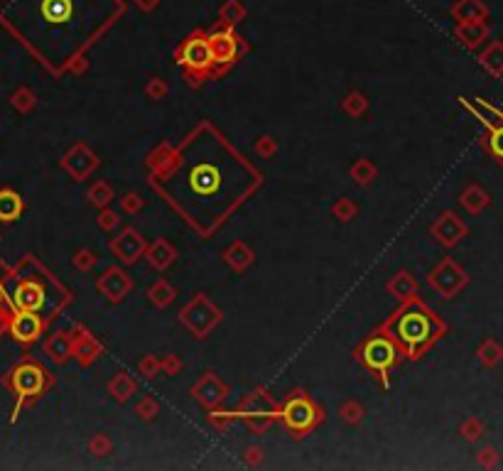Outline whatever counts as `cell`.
Instances as JSON below:
<instances>
[{
  "label": "cell",
  "instance_id": "cell-1",
  "mask_svg": "<svg viewBox=\"0 0 503 471\" xmlns=\"http://www.w3.org/2000/svg\"><path fill=\"white\" fill-rule=\"evenodd\" d=\"M277 415H280L282 425H285L295 437L309 435V432L322 422V410L317 407V403L302 391L292 393V396L282 403Z\"/></svg>",
  "mask_w": 503,
  "mask_h": 471
},
{
  "label": "cell",
  "instance_id": "cell-2",
  "mask_svg": "<svg viewBox=\"0 0 503 471\" xmlns=\"http://www.w3.org/2000/svg\"><path fill=\"white\" fill-rule=\"evenodd\" d=\"M175 59L189 71V79L194 76V86L214 69L212 52H209V35L204 30H194L180 47L175 50Z\"/></svg>",
  "mask_w": 503,
  "mask_h": 471
},
{
  "label": "cell",
  "instance_id": "cell-3",
  "mask_svg": "<svg viewBox=\"0 0 503 471\" xmlns=\"http://www.w3.org/2000/svg\"><path fill=\"white\" fill-rule=\"evenodd\" d=\"M180 321L196 339H207V336L221 324V310H219L204 292H199V295L191 297V302H187V305L182 307Z\"/></svg>",
  "mask_w": 503,
  "mask_h": 471
},
{
  "label": "cell",
  "instance_id": "cell-4",
  "mask_svg": "<svg viewBox=\"0 0 503 471\" xmlns=\"http://www.w3.org/2000/svg\"><path fill=\"white\" fill-rule=\"evenodd\" d=\"M393 334H395V339L400 341L405 349H410L413 358H418L415 356L418 346H423L425 341L432 336V317H430L428 312H415V310L402 312V314H398L395 324H393Z\"/></svg>",
  "mask_w": 503,
  "mask_h": 471
},
{
  "label": "cell",
  "instance_id": "cell-5",
  "mask_svg": "<svg viewBox=\"0 0 503 471\" xmlns=\"http://www.w3.org/2000/svg\"><path fill=\"white\" fill-rule=\"evenodd\" d=\"M356 356L368 371H376L378 376H386L398 363L400 351H398V344L391 336H371V339H366L358 346Z\"/></svg>",
  "mask_w": 503,
  "mask_h": 471
},
{
  "label": "cell",
  "instance_id": "cell-6",
  "mask_svg": "<svg viewBox=\"0 0 503 471\" xmlns=\"http://www.w3.org/2000/svg\"><path fill=\"white\" fill-rule=\"evenodd\" d=\"M209 52H212L214 66L228 69V66L236 64L238 57L246 52V42L236 35V30H233L231 25H221V22H219L217 30L209 35Z\"/></svg>",
  "mask_w": 503,
  "mask_h": 471
},
{
  "label": "cell",
  "instance_id": "cell-7",
  "mask_svg": "<svg viewBox=\"0 0 503 471\" xmlns=\"http://www.w3.org/2000/svg\"><path fill=\"white\" fill-rule=\"evenodd\" d=\"M50 386L47 381V373L42 371L37 363L25 361L10 373V388L17 393L20 398H37L45 393V388Z\"/></svg>",
  "mask_w": 503,
  "mask_h": 471
},
{
  "label": "cell",
  "instance_id": "cell-8",
  "mask_svg": "<svg viewBox=\"0 0 503 471\" xmlns=\"http://www.w3.org/2000/svg\"><path fill=\"white\" fill-rule=\"evenodd\" d=\"M101 160L86 143H76L61 157V167L69 177H74L76 182H84L94 175V170H99Z\"/></svg>",
  "mask_w": 503,
  "mask_h": 471
},
{
  "label": "cell",
  "instance_id": "cell-9",
  "mask_svg": "<svg viewBox=\"0 0 503 471\" xmlns=\"http://www.w3.org/2000/svg\"><path fill=\"white\" fill-rule=\"evenodd\" d=\"M145 248H147L145 238H143L140 231L133 229V226L121 229V233H118L116 238L111 241L113 256H116L123 266H133V263L140 261V258L145 256Z\"/></svg>",
  "mask_w": 503,
  "mask_h": 471
},
{
  "label": "cell",
  "instance_id": "cell-10",
  "mask_svg": "<svg viewBox=\"0 0 503 471\" xmlns=\"http://www.w3.org/2000/svg\"><path fill=\"white\" fill-rule=\"evenodd\" d=\"M96 287H99V292L106 297L108 302L118 305V302L126 300V295L133 290V277L128 275L123 268H108V270L96 280Z\"/></svg>",
  "mask_w": 503,
  "mask_h": 471
},
{
  "label": "cell",
  "instance_id": "cell-11",
  "mask_svg": "<svg viewBox=\"0 0 503 471\" xmlns=\"http://www.w3.org/2000/svg\"><path fill=\"white\" fill-rule=\"evenodd\" d=\"M226 393H228L226 383H224L217 373H204V376L191 386V396H194V400L199 403V405L207 407V410H214V407L221 405L224 398H226Z\"/></svg>",
  "mask_w": 503,
  "mask_h": 471
},
{
  "label": "cell",
  "instance_id": "cell-12",
  "mask_svg": "<svg viewBox=\"0 0 503 471\" xmlns=\"http://www.w3.org/2000/svg\"><path fill=\"white\" fill-rule=\"evenodd\" d=\"M45 331V321L37 312H27V310H17L15 317L10 319V334L15 341L20 344H32L37 341Z\"/></svg>",
  "mask_w": 503,
  "mask_h": 471
},
{
  "label": "cell",
  "instance_id": "cell-13",
  "mask_svg": "<svg viewBox=\"0 0 503 471\" xmlns=\"http://www.w3.org/2000/svg\"><path fill=\"white\" fill-rule=\"evenodd\" d=\"M103 356V344L96 339L94 334L84 329V326H76L74 334V349H71V358H74L79 366H91L94 361Z\"/></svg>",
  "mask_w": 503,
  "mask_h": 471
},
{
  "label": "cell",
  "instance_id": "cell-14",
  "mask_svg": "<svg viewBox=\"0 0 503 471\" xmlns=\"http://www.w3.org/2000/svg\"><path fill=\"white\" fill-rule=\"evenodd\" d=\"M464 273L459 270L457 266H454L452 261H442L437 268H435L432 273H430V285L435 287V290L439 292V295L444 297H452L454 292L459 290V287L464 285Z\"/></svg>",
  "mask_w": 503,
  "mask_h": 471
},
{
  "label": "cell",
  "instance_id": "cell-15",
  "mask_svg": "<svg viewBox=\"0 0 503 471\" xmlns=\"http://www.w3.org/2000/svg\"><path fill=\"white\" fill-rule=\"evenodd\" d=\"M467 233V226L457 219L454 214H442L432 224V236L442 246H457L462 241V236Z\"/></svg>",
  "mask_w": 503,
  "mask_h": 471
},
{
  "label": "cell",
  "instance_id": "cell-16",
  "mask_svg": "<svg viewBox=\"0 0 503 471\" xmlns=\"http://www.w3.org/2000/svg\"><path fill=\"white\" fill-rule=\"evenodd\" d=\"M145 261H147V266H150L152 270L165 273L167 268H170L172 263L177 261V248L172 246L167 238H157L155 243H150V246L145 248Z\"/></svg>",
  "mask_w": 503,
  "mask_h": 471
},
{
  "label": "cell",
  "instance_id": "cell-17",
  "mask_svg": "<svg viewBox=\"0 0 503 471\" xmlns=\"http://www.w3.org/2000/svg\"><path fill=\"white\" fill-rule=\"evenodd\" d=\"M13 305L17 307V310H27V312H40L42 305H45V290H42V285H37V282H20L15 290V295H13Z\"/></svg>",
  "mask_w": 503,
  "mask_h": 471
},
{
  "label": "cell",
  "instance_id": "cell-18",
  "mask_svg": "<svg viewBox=\"0 0 503 471\" xmlns=\"http://www.w3.org/2000/svg\"><path fill=\"white\" fill-rule=\"evenodd\" d=\"M241 415H248V417H263V420H272V415H277L275 412V403H272L270 396H265V391H253L251 396L246 398V400L241 403Z\"/></svg>",
  "mask_w": 503,
  "mask_h": 471
},
{
  "label": "cell",
  "instance_id": "cell-19",
  "mask_svg": "<svg viewBox=\"0 0 503 471\" xmlns=\"http://www.w3.org/2000/svg\"><path fill=\"white\" fill-rule=\"evenodd\" d=\"M253 261H256V253L243 241H233L231 246L224 251V263H226L233 273H246L248 268L253 266Z\"/></svg>",
  "mask_w": 503,
  "mask_h": 471
},
{
  "label": "cell",
  "instance_id": "cell-20",
  "mask_svg": "<svg viewBox=\"0 0 503 471\" xmlns=\"http://www.w3.org/2000/svg\"><path fill=\"white\" fill-rule=\"evenodd\" d=\"M71 349H74V336L66 331H54L50 339L45 341L47 356L54 363H66L71 358Z\"/></svg>",
  "mask_w": 503,
  "mask_h": 471
},
{
  "label": "cell",
  "instance_id": "cell-21",
  "mask_svg": "<svg viewBox=\"0 0 503 471\" xmlns=\"http://www.w3.org/2000/svg\"><path fill=\"white\" fill-rule=\"evenodd\" d=\"M386 290L391 292L395 300L408 302V300H413V297L418 295V282H415V277L410 275L408 270H400V273H395L391 280H388Z\"/></svg>",
  "mask_w": 503,
  "mask_h": 471
},
{
  "label": "cell",
  "instance_id": "cell-22",
  "mask_svg": "<svg viewBox=\"0 0 503 471\" xmlns=\"http://www.w3.org/2000/svg\"><path fill=\"white\" fill-rule=\"evenodd\" d=\"M221 184V175H219L217 167L212 165H199L191 172V187H194L199 194H214Z\"/></svg>",
  "mask_w": 503,
  "mask_h": 471
},
{
  "label": "cell",
  "instance_id": "cell-23",
  "mask_svg": "<svg viewBox=\"0 0 503 471\" xmlns=\"http://www.w3.org/2000/svg\"><path fill=\"white\" fill-rule=\"evenodd\" d=\"M175 165H177L175 150H172V145H167V143H162L160 147H155V150L147 155V167H150L152 175L157 177H167L175 170Z\"/></svg>",
  "mask_w": 503,
  "mask_h": 471
},
{
  "label": "cell",
  "instance_id": "cell-24",
  "mask_svg": "<svg viewBox=\"0 0 503 471\" xmlns=\"http://www.w3.org/2000/svg\"><path fill=\"white\" fill-rule=\"evenodd\" d=\"M22 209H25V204L15 189H0V221L20 219Z\"/></svg>",
  "mask_w": 503,
  "mask_h": 471
},
{
  "label": "cell",
  "instance_id": "cell-25",
  "mask_svg": "<svg viewBox=\"0 0 503 471\" xmlns=\"http://www.w3.org/2000/svg\"><path fill=\"white\" fill-rule=\"evenodd\" d=\"M175 297H177V287L170 285L167 280H157L147 287V300H150V305L157 307V310L170 307L172 302H175Z\"/></svg>",
  "mask_w": 503,
  "mask_h": 471
},
{
  "label": "cell",
  "instance_id": "cell-26",
  "mask_svg": "<svg viewBox=\"0 0 503 471\" xmlns=\"http://www.w3.org/2000/svg\"><path fill=\"white\" fill-rule=\"evenodd\" d=\"M108 393L113 396V400L116 403H126L128 398L136 393V388H138V383H136V378H131L128 373H116V376L108 381Z\"/></svg>",
  "mask_w": 503,
  "mask_h": 471
},
{
  "label": "cell",
  "instance_id": "cell-27",
  "mask_svg": "<svg viewBox=\"0 0 503 471\" xmlns=\"http://www.w3.org/2000/svg\"><path fill=\"white\" fill-rule=\"evenodd\" d=\"M452 15L459 22H474V20H483L486 17V6L481 0H459L457 6L452 8Z\"/></svg>",
  "mask_w": 503,
  "mask_h": 471
},
{
  "label": "cell",
  "instance_id": "cell-28",
  "mask_svg": "<svg viewBox=\"0 0 503 471\" xmlns=\"http://www.w3.org/2000/svg\"><path fill=\"white\" fill-rule=\"evenodd\" d=\"M488 35V27L483 25L481 20H474V22H459L457 27V37L464 42L467 47H476L486 40Z\"/></svg>",
  "mask_w": 503,
  "mask_h": 471
},
{
  "label": "cell",
  "instance_id": "cell-29",
  "mask_svg": "<svg viewBox=\"0 0 503 471\" xmlns=\"http://www.w3.org/2000/svg\"><path fill=\"white\" fill-rule=\"evenodd\" d=\"M113 196H116V191H113V187L108 184L106 180L94 182V184L89 187V191H86V199H89V204L96 206V209L108 206L113 201Z\"/></svg>",
  "mask_w": 503,
  "mask_h": 471
},
{
  "label": "cell",
  "instance_id": "cell-30",
  "mask_svg": "<svg viewBox=\"0 0 503 471\" xmlns=\"http://www.w3.org/2000/svg\"><path fill=\"white\" fill-rule=\"evenodd\" d=\"M246 15H248V8L243 6L241 0H224L221 10H219V22H221V25L236 27Z\"/></svg>",
  "mask_w": 503,
  "mask_h": 471
},
{
  "label": "cell",
  "instance_id": "cell-31",
  "mask_svg": "<svg viewBox=\"0 0 503 471\" xmlns=\"http://www.w3.org/2000/svg\"><path fill=\"white\" fill-rule=\"evenodd\" d=\"M349 175H351V180L356 182L358 187H366L378 177V167L373 165L368 157H358V160L351 165V170H349Z\"/></svg>",
  "mask_w": 503,
  "mask_h": 471
},
{
  "label": "cell",
  "instance_id": "cell-32",
  "mask_svg": "<svg viewBox=\"0 0 503 471\" xmlns=\"http://www.w3.org/2000/svg\"><path fill=\"white\" fill-rule=\"evenodd\" d=\"M42 15L50 22H64L71 15V0H42Z\"/></svg>",
  "mask_w": 503,
  "mask_h": 471
},
{
  "label": "cell",
  "instance_id": "cell-33",
  "mask_svg": "<svg viewBox=\"0 0 503 471\" xmlns=\"http://www.w3.org/2000/svg\"><path fill=\"white\" fill-rule=\"evenodd\" d=\"M339 106H342V110L349 115V118H363L368 110V99L361 94V91H349Z\"/></svg>",
  "mask_w": 503,
  "mask_h": 471
},
{
  "label": "cell",
  "instance_id": "cell-34",
  "mask_svg": "<svg viewBox=\"0 0 503 471\" xmlns=\"http://www.w3.org/2000/svg\"><path fill=\"white\" fill-rule=\"evenodd\" d=\"M363 415H366V410H363V405L358 400H347L339 407V417H342V422L349 427L358 425V422L363 420Z\"/></svg>",
  "mask_w": 503,
  "mask_h": 471
},
{
  "label": "cell",
  "instance_id": "cell-35",
  "mask_svg": "<svg viewBox=\"0 0 503 471\" xmlns=\"http://www.w3.org/2000/svg\"><path fill=\"white\" fill-rule=\"evenodd\" d=\"M332 216L347 224V221H351V219H356V216H358V206L353 204L349 196H339V199L332 204Z\"/></svg>",
  "mask_w": 503,
  "mask_h": 471
},
{
  "label": "cell",
  "instance_id": "cell-36",
  "mask_svg": "<svg viewBox=\"0 0 503 471\" xmlns=\"http://www.w3.org/2000/svg\"><path fill=\"white\" fill-rule=\"evenodd\" d=\"M486 194H483L481 189H479V187H469L467 191H464L462 194V204L467 206L469 211H472V214H476V211H481L483 206H486Z\"/></svg>",
  "mask_w": 503,
  "mask_h": 471
},
{
  "label": "cell",
  "instance_id": "cell-37",
  "mask_svg": "<svg viewBox=\"0 0 503 471\" xmlns=\"http://www.w3.org/2000/svg\"><path fill=\"white\" fill-rule=\"evenodd\" d=\"M136 415L140 417L143 422H152L157 415H160V403L150 396L143 398V400H138V405H136Z\"/></svg>",
  "mask_w": 503,
  "mask_h": 471
},
{
  "label": "cell",
  "instance_id": "cell-38",
  "mask_svg": "<svg viewBox=\"0 0 503 471\" xmlns=\"http://www.w3.org/2000/svg\"><path fill=\"white\" fill-rule=\"evenodd\" d=\"M253 150H256L258 157H263V160H270V157L277 155V150H280V145H277L275 138L270 136H261L256 143H253Z\"/></svg>",
  "mask_w": 503,
  "mask_h": 471
},
{
  "label": "cell",
  "instance_id": "cell-39",
  "mask_svg": "<svg viewBox=\"0 0 503 471\" xmlns=\"http://www.w3.org/2000/svg\"><path fill=\"white\" fill-rule=\"evenodd\" d=\"M13 106H15L20 113H30L32 108H35V103H37V99H35V94H32L27 86H22V89H17L15 94H13Z\"/></svg>",
  "mask_w": 503,
  "mask_h": 471
},
{
  "label": "cell",
  "instance_id": "cell-40",
  "mask_svg": "<svg viewBox=\"0 0 503 471\" xmlns=\"http://www.w3.org/2000/svg\"><path fill=\"white\" fill-rule=\"evenodd\" d=\"M138 373H140L143 378H157L162 373V366H160V356H152V354H145V356L140 358V363H138Z\"/></svg>",
  "mask_w": 503,
  "mask_h": 471
},
{
  "label": "cell",
  "instance_id": "cell-41",
  "mask_svg": "<svg viewBox=\"0 0 503 471\" xmlns=\"http://www.w3.org/2000/svg\"><path fill=\"white\" fill-rule=\"evenodd\" d=\"M89 451L94 456H99V459H103V456H108L113 451V442L108 435H103V432H99V435H94V440L89 442Z\"/></svg>",
  "mask_w": 503,
  "mask_h": 471
},
{
  "label": "cell",
  "instance_id": "cell-42",
  "mask_svg": "<svg viewBox=\"0 0 503 471\" xmlns=\"http://www.w3.org/2000/svg\"><path fill=\"white\" fill-rule=\"evenodd\" d=\"M96 224H99L101 231H106V233H113V229H118V226H121V216H118L113 209H108V206H103V209H99Z\"/></svg>",
  "mask_w": 503,
  "mask_h": 471
},
{
  "label": "cell",
  "instance_id": "cell-43",
  "mask_svg": "<svg viewBox=\"0 0 503 471\" xmlns=\"http://www.w3.org/2000/svg\"><path fill=\"white\" fill-rule=\"evenodd\" d=\"M71 266H74V270H79V273L94 270V266H96V253L89 251V248H79V251L74 253V258H71Z\"/></svg>",
  "mask_w": 503,
  "mask_h": 471
},
{
  "label": "cell",
  "instance_id": "cell-44",
  "mask_svg": "<svg viewBox=\"0 0 503 471\" xmlns=\"http://www.w3.org/2000/svg\"><path fill=\"white\" fill-rule=\"evenodd\" d=\"M167 94H170V86H167V81L165 79H150L145 84V96L150 101H165L167 99Z\"/></svg>",
  "mask_w": 503,
  "mask_h": 471
},
{
  "label": "cell",
  "instance_id": "cell-45",
  "mask_svg": "<svg viewBox=\"0 0 503 471\" xmlns=\"http://www.w3.org/2000/svg\"><path fill=\"white\" fill-rule=\"evenodd\" d=\"M483 66H488L491 71H501L503 69V47L501 45H493L486 55L481 57Z\"/></svg>",
  "mask_w": 503,
  "mask_h": 471
},
{
  "label": "cell",
  "instance_id": "cell-46",
  "mask_svg": "<svg viewBox=\"0 0 503 471\" xmlns=\"http://www.w3.org/2000/svg\"><path fill=\"white\" fill-rule=\"evenodd\" d=\"M143 206H145V199H143L140 194H136V191H128V194H123L121 199V209L126 211V214H140Z\"/></svg>",
  "mask_w": 503,
  "mask_h": 471
},
{
  "label": "cell",
  "instance_id": "cell-47",
  "mask_svg": "<svg viewBox=\"0 0 503 471\" xmlns=\"http://www.w3.org/2000/svg\"><path fill=\"white\" fill-rule=\"evenodd\" d=\"M160 366H162V373H165V376H177L184 363H182V358L177 356V354H170V356L160 358Z\"/></svg>",
  "mask_w": 503,
  "mask_h": 471
},
{
  "label": "cell",
  "instance_id": "cell-48",
  "mask_svg": "<svg viewBox=\"0 0 503 471\" xmlns=\"http://www.w3.org/2000/svg\"><path fill=\"white\" fill-rule=\"evenodd\" d=\"M243 461H246L248 466H261L263 461H265V449L258 447V444L246 447V451H243Z\"/></svg>",
  "mask_w": 503,
  "mask_h": 471
},
{
  "label": "cell",
  "instance_id": "cell-49",
  "mask_svg": "<svg viewBox=\"0 0 503 471\" xmlns=\"http://www.w3.org/2000/svg\"><path fill=\"white\" fill-rule=\"evenodd\" d=\"M69 71L71 74H86V71H89V59H86L84 55H74V59L69 61Z\"/></svg>",
  "mask_w": 503,
  "mask_h": 471
},
{
  "label": "cell",
  "instance_id": "cell-50",
  "mask_svg": "<svg viewBox=\"0 0 503 471\" xmlns=\"http://www.w3.org/2000/svg\"><path fill=\"white\" fill-rule=\"evenodd\" d=\"M491 150H493V155L503 157V128H498V131L491 136Z\"/></svg>",
  "mask_w": 503,
  "mask_h": 471
},
{
  "label": "cell",
  "instance_id": "cell-51",
  "mask_svg": "<svg viewBox=\"0 0 503 471\" xmlns=\"http://www.w3.org/2000/svg\"><path fill=\"white\" fill-rule=\"evenodd\" d=\"M496 358H498V349H496V346H493V344L483 346V349H481V361L483 363H493Z\"/></svg>",
  "mask_w": 503,
  "mask_h": 471
},
{
  "label": "cell",
  "instance_id": "cell-52",
  "mask_svg": "<svg viewBox=\"0 0 503 471\" xmlns=\"http://www.w3.org/2000/svg\"><path fill=\"white\" fill-rule=\"evenodd\" d=\"M157 6H160V0H136V8L143 13H155Z\"/></svg>",
  "mask_w": 503,
  "mask_h": 471
},
{
  "label": "cell",
  "instance_id": "cell-53",
  "mask_svg": "<svg viewBox=\"0 0 503 471\" xmlns=\"http://www.w3.org/2000/svg\"><path fill=\"white\" fill-rule=\"evenodd\" d=\"M462 432H464V437H469V440H476L479 437V422H467V425L462 427Z\"/></svg>",
  "mask_w": 503,
  "mask_h": 471
}]
</instances>
